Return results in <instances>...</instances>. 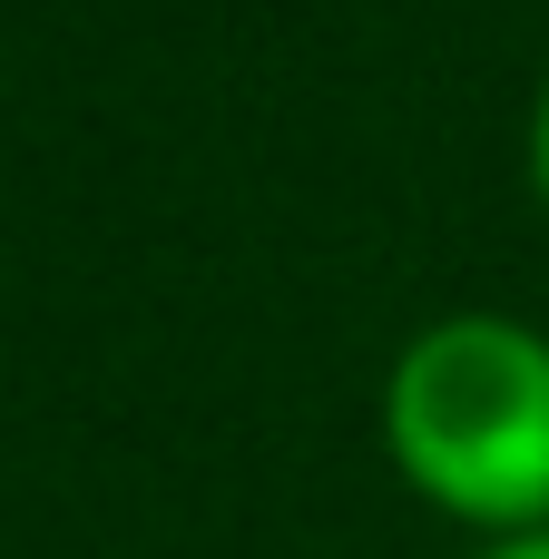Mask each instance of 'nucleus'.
Masks as SVG:
<instances>
[{"instance_id":"nucleus-1","label":"nucleus","mask_w":549,"mask_h":559,"mask_svg":"<svg viewBox=\"0 0 549 559\" xmlns=\"http://www.w3.org/2000/svg\"><path fill=\"white\" fill-rule=\"evenodd\" d=\"M393 472L462 531H549V334L521 314H432L383 373Z\"/></svg>"},{"instance_id":"nucleus-2","label":"nucleus","mask_w":549,"mask_h":559,"mask_svg":"<svg viewBox=\"0 0 549 559\" xmlns=\"http://www.w3.org/2000/svg\"><path fill=\"white\" fill-rule=\"evenodd\" d=\"M521 167H530V197H540V216H549V79H540V108H530V147H521Z\"/></svg>"},{"instance_id":"nucleus-3","label":"nucleus","mask_w":549,"mask_h":559,"mask_svg":"<svg viewBox=\"0 0 549 559\" xmlns=\"http://www.w3.org/2000/svg\"><path fill=\"white\" fill-rule=\"evenodd\" d=\"M481 559H549V531H521V540H491Z\"/></svg>"}]
</instances>
